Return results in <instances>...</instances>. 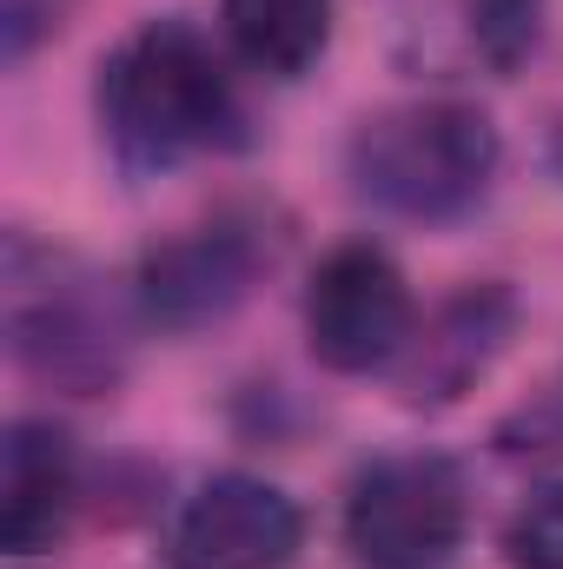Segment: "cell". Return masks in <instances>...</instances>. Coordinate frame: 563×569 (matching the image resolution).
Segmentation results:
<instances>
[{
    "instance_id": "obj_1",
    "label": "cell",
    "mask_w": 563,
    "mask_h": 569,
    "mask_svg": "<svg viewBox=\"0 0 563 569\" xmlns=\"http://www.w3.org/2000/svg\"><path fill=\"white\" fill-rule=\"evenodd\" d=\"M100 127L134 172H166L239 140V93L199 27L146 20L100 67Z\"/></svg>"
},
{
    "instance_id": "obj_2",
    "label": "cell",
    "mask_w": 563,
    "mask_h": 569,
    "mask_svg": "<svg viewBox=\"0 0 563 569\" xmlns=\"http://www.w3.org/2000/svg\"><path fill=\"white\" fill-rule=\"evenodd\" d=\"M497 127L471 100H405L352 133V186L405 219H457L497 179Z\"/></svg>"
},
{
    "instance_id": "obj_3",
    "label": "cell",
    "mask_w": 563,
    "mask_h": 569,
    "mask_svg": "<svg viewBox=\"0 0 563 569\" xmlns=\"http://www.w3.org/2000/svg\"><path fill=\"white\" fill-rule=\"evenodd\" d=\"M7 331L20 365L73 398L113 391L127 365V318L100 291V279L27 239L7 246Z\"/></svg>"
},
{
    "instance_id": "obj_4",
    "label": "cell",
    "mask_w": 563,
    "mask_h": 569,
    "mask_svg": "<svg viewBox=\"0 0 563 569\" xmlns=\"http://www.w3.org/2000/svg\"><path fill=\"white\" fill-rule=\"evenodd\" d=\"M464 477L437 450L378 457L345 497V550L358 569H451L464 550Z\"/></svg>"
},
{
    "instance_id": "obj_5",
    "label": "cell",
    "mask_w": 563,
    "mask_h": 569,
    "mask_svg": "<svg viewBox=\"0 0 563 569\" xmlns=\"http://www.w3.org/2000/svg\"><path fill=\"white\" fill-rule=\"evenodd\" d=\"M412 331H418L412 284L385 246L352 239L318 259V272L305 284V338L325 371H345V378L392 371Z\"/></svg>"
},
{
    "instance_id": "obj_6",
    "label": "cell",
    "mask_w": 563,
    "mask_h": 569,
    "mask_svg": "<svg viewBox=\"0 0 563 569\" xmlns=\"http://www.w3.org/2000/svg\"><path fill=\"white\" fill-rule=\"evenodd\" d=\"M266 266H273V252H266L259 226L226 212V219L159 239L134 272V305L159 331H199V325L233 318Z\"/></svg>"
},
{
    "instance_id": "obj_7",
    "label": "cell",
    "mask_w": 563,
    "mask_h": 569,
    "mask_svg": "<svg viewBox=\"0 0 563 569\" xmlns=\"http://www.w3.org/2000/svg\"><path fill=\"white\" fill-rule=\"evenodd\" d=\"M305 543V517L279 483L219 470L166 523V569H285Z\"/></svg>"
},
{
    "instance_id": "obj_8",
    "label": "cell",
    "mask_w": 563,
    "mask_h": 569,
    "mask_svg": "<svg viewBox=\"0 0 563 569\" xmlns=\"http://www.w3.org/2000/svg\"><path fill=\"white\" fill-rule=\"evenodd\" d=\"M511 331H517V298L504 284H464L412 331L405 358L392 365L398 398L405 405H457L504 358Z\"/></svg>"
},
{
    "instance_id": "obj_9",
    "label": "cell",
    "mask_w": 563,
    "mask_h": 569,
    "mask_svg": "<svg viewBox=\"0 0 563 569\" xmlns=\"http://www.w3.org/2000/svg\"><path fill=\"white\" fill-rule=\"evenodd\" d=\"M80 510V457L53 418H20L0 443V543L13 563L47 557Z\"/></svg>"
},
{
    "instance_id": "obj_10",
    "label": "cell",
    "mask_w": 563,
    "mask_h": 569,
    "mask_svg": "<svg viewBox=\"0 0 563 569\" xmlns=\"http://www.w3.org/2000/svg\"><path fill=\"white\" fill-rule=\"evenodd\" d=\"M226 40L253 73L298 80L332 47V0H219Z\"/></svg>"
},
{
    "instance_id": "obj_11",
    "label": "cell",
    "mask_w": 563,
    "mask_h": 569,
    "mask_svg": "<svg viewBox=\"0 0 563 569\" xmlns=\"http://www.w3.org/2000/svg\"><path fill=\"white\" fill-rule=\"evenodd\" d=\"M504 557L511 569H563V477L517 503L504 523Z\"/></svg>"
},
{
    "instance_id": "obj_12",
    "label": "cell",
    "mask_w": 563,
    "mask_h": 569,
    "mask_svg": "<svg viewBox=\"0 0 563 569\" xmlns=\"http://www.w3.org/2000/svg\"><path fill=\"white\" fill-rule=\"evenodd\" d=\"M531 13H537V0H484V33H511V47H524Z\"/></svg>"
}]
</instances>
